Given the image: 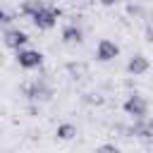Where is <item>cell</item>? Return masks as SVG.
I'll list each match as a JSON object with an SVG mask.
<instances>
[{
    "label": "cell",
    "instance_id": "cell-1",
    "mask_svg": "<svg viewBox=\"0 0 153 153\" xmlns=\"http://www.w3.org/2000/svg\"><path fill=\"white\" fill-rule=\"evenodd\" d=\"M60 7H53V5H45L31 22H33V26L36 29H41V31H48V29H53L55 24H57V19H60Z\"/></svg>",
    "mask_w": 153,
    "mask_h": 153
},
{
    "label": "cell",
    "instance_id": "cell-2",
    "mask_svg": "<svg viewBox=\"0 0 153 153\" xmlns=\"http://www.w3.org/2000/svg\"><path fill=\"white\" fill-rule=\"evenodd\" d=\"M124 112L129 115V117H134V120H143L146 117V112H148V103H146V98L143 96H139V93H134V96H129L127 100H124Z\"/></svg>",
    "mask_w": 153,
    "mask_h": 153
},
{
    "label": "cell",
    "instance_id": "cell-3",
    "mask_svg": "<svg viewBox=\"0 0 153 153\" xmlns=\"http://www.w3.org/2000/svg\"><path fill=\"white\" fill-rule=\"evenodd\" d=\"M117 55H120V45L115 41H110V38L98 41V45H96V60L98 62H112Z\"/></svg>",
    "mask_w": 153,
    "mask_h": 153
},
{
    "label": "cell",
    "instance_id": "cell-4",
    "mask_svg": "<svg viewBox=\"0 0 153 153\" xmlns=\"http://www.w3.org/2000/svg\"><path fill=\"white\" fill-rule=\"evenodd\" d=\"M2 41H5L7 48H12V50H22V48L29 43V33L22 31V29H5Z\"/></svg>",
    "mask_w": 153,
    "mask_h": 153
},
{
    "label": "cell",
    "instance_id": "cell-5",
    "mask_svg": "<svg viewBox=\"0 0 153 153\" xmlns=\"http://www.w3.org/2000/svg\"><path fill=\"white\" fill-rule=\"evenodd\" d=\"M17 62H19V67H24V69H33V67H41L43 55H41L38 50L22 48V50H17Z\"/></svg>",
    "mask_w": 153,
    "mask_h": 153
},
{
    "label": "cell",
    "instance_id": "cell-6",
    "mask_svg": "<svg viewBox=\"0 0 153 153\" xmlns=\"http://www.w3.org/2000/svg\"><path fill=\"white\" fill-rule=\"evenodd\" d=\"M148 69H151V62H148V57L141 55V53L131 55L129 62H127V74H131V76H141V74H146Z\"/></svg>",
    "mask_w": 153,
    "mask_h": 153
},
{
    "label": "cell",
    "instance_id": "cell-7",
    "mask_svg": "<svg viewBox=\"0 0 153 153\" xmlns=\"http://www.w3.org/2000/svg\"><path fill=\"white\" fill-rule=\"evenodd\" d=\"M24 91H26V96H29L31 100H50V96H53V88L45 86L43 81H33V84L26 86Z\"/></svg>",
    "mask_w": 153,
    "mask_h": 153
},
{
    "label": "cell",
    "instance_id": "cell-8",
    "mask_svg": "<svg viewBox=\"0 0 153 153\" xmlns=\"http://www.w3.org/2000/svg\"><path fill=\"white\" fill-rule=\"evenodd\" d=\"M131 134L134 136H139V139H143V141H148V143H153V122L151 120H136V124L131 127Z\"/></svg>",
    "mask_w": 153,
    "mask_h": 153
},
{
    "label": "cell",
    "instance_id": "cell-9",
    "mask_svg": "<svg viewBox=\"0 0 153 153\" xmlns=\"http://www.w3.org/2000/svg\"><path fill=\"white\" fill-rule=\"evenodd\" d=\"M84 41V31H81V26H76V24H67L65 29H62V43H67V45H79Z\"/></svg>",
    "mask_w": 153,
    "mask_h": 153
},
{
    "label": "cell",
    "instance_id": "cell-10",
    "mask_svg": "<svg viewBox=\"0 0 153 153\" xmlns=\"http://www.w3.org/2000/svg\"><path fill=\"white\" fill-rule=\"evenodd\" d=\"M55 136H57L60 141H72V139L76 136V127H74L72 122H62V124H57Z\"/></svg>",
    "mask_w": 153,
    "mask_h": 153
},
{
    "label": "cell",
    "instance_id": "cell-11",
    "mask_svg": "<svg viewBox=\"0 0 153 153\" xmlns=\"http://www.w3.org/2000/svg\"><path fill=\"white\" fill-rule=\"evenodd\" d=\"M43 7H45V2H43V0H26V2H22V7H19V12L33 19V17H36V14H38V12L43 10Z\"/></svg>",
    "mask_w": 153,
    "mask_h": 153
},
{
    "label": "cell",
    "instance_id": "cell-12",
    "mask_svg": "<svg viewBox=\"0 0 153 153\" xmlns=\"http://www.w3.org/2000/svg\"><path fill=\"white\" fill-rule=\"evenodd\" d=\"M96 153H120V148L115 143H103V146L96 148Z\"/></svg>",
    "mask_w": 153,
    "mask_h": 153
},
{
    "label": "cell",
    "instance_id": "cell-13",
    "mask_svg": "<svg viewBox=\"0 0 153 153\" xmlns=\"http://www.w3.org/2000/svg\"><path fill=\"white\" fill-rule=\"evenodd\" d=\"M86 103H96V105H100V103H103V96H98V93H88V96H86Z\"/></svg>",
    "mask_w": 153,
    "mask_h": 153
},
{
    "label": "cell",
    "instance_id": "cell-14",
    "mask_svg": "<svg viewBox=\"0 0 153 153\" xmlns=\"http://www.w3.org/2000/svg\"><path fill=\"white\" fill-rule=\"evenodd\" d=\"M0 22H2V24H10V22H12V12H10V10H2V12H0Z\"/></svg>",
    "mask_w": 153,
    "mask_h": 153
},
{
    "label": "cell",
    "instance_id": "cell-15",
    "mask_svg": "<svg viewBox=\"0 0 153 153\" xmlns=\"http://www.w3.org/2000/svg\"><path fill=\"white\" fill-rule=\"evenodd\" d=\"M146 38H148V41H153V22L146 26Z\"/></svg>",
    "mask_w": 153,
    "mask_h": 153
},
{
    "label": "cell",
    "instance_id": "cell-16",
    "mask_svg": "<svg viewBox=\"0 0 153 153\" xmlns=\"http://www.w3.org/2000/svg\"><path fill=\"white\" fill-rule=\"evenodd\" d=\"M117 2H122V0H100V5H105V7H112V5H117Z\"/></svg>",
    "mask_w": 153,
    "mask_h": 153
}]
</instances>
